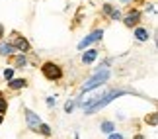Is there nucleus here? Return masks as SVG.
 <instances>
[{
	"label": "nucleus",
	"instance_id": "ddd939ff",
	"mask_svg": "<svg viewBox=\"0 0 158 139\" xmlns=\"http://www.w3.org/2000/svg\"><path fill=\"white\" fill-rule=\"evenodd\" d=\"M37 131H39L41 135H45V137H49V135H51V128H49V125H47V124H43V122L39 124V128H37Z\"/></svg>",
	"mask_w": 158,
	"mask_h": 139
},
{
	"label": "nucleus",
	"instance_id": "20e7f679",
	"mask_svg": "<svg viewBox=\"0 0 158 139\" xmlns=\"http://www.w3.org/2000/svg\"><path fill=\"white\" fill-rule=\"evenodd\" d=\"M14 49H18V51H22V53H26V51H29V41L23 37V35H20V33H12V43H10Z\"/></svg>",
	"mask_w": 158,
	"mask_h": 139
},
{
	"label": "nucleus",
	"instance_id": "9d476101",
	"mask_svg": "<svg viewBox=\"0 0 158 139\" xmlns=\"http://www.w3.org/2000/svg\"><path fill=\"white\" fill-rule=\"evenodd\" d=\"M135 37H137L139 41H147V39H148V29L137 28V29H135Z\"/></svg>",
	"mask_w": 158,
	"mask_h": 139
},
{
	"label": "nucleus",
	"instance_id": "2eb2a0df",
	"mask_svg": "<svg viewBox=\"0 0 158 139\" xmlns=\"http://www.w3.org/2000/svg\"><path fill=\"white\" fill-rule=\"evenodd\" d=\"M26 63H27L26 55H20V57L16 59V67H26Z\"/></svg>",
	"mask_w": 158,
	"mask_h": 139
},
{
	"label": "nucleus",
	"instance_id": "f3484780",
	"mask_svg": "<svg viewBox=\"0 0 158 139\" xmlns=\"http://www.w3.org/2000/svg\"><path fill=\"white\" fill-rule=\"evenodd\" d=\"M147 124L156 125V114H150V116H147Z\"/></svg>",
	"mask_w": 158,
	"mask_h": 139
},
{
	"label": "nucleus",
	"instance_id": "aec40b11",
	"mask_svg": "<svg viewBox=\"0 0 158 139\" xmlns=\"http://www.w3.org/2000/svg\"><path fill=\"white\" fill-rule=\"evenodd\" d=\"M109 139H123L119 133H109Z\"/></svg>",
	"mask_w": 158,
	"mask_h": 139
},
{
	"label": "nucleus",
	"instance_id": "4468645a",
	"mask_svg": "<svg viewBox=\"0 0 158 139\" xmlns=\"http://www.w3.org/2000/svg\"><path fill=\"white\" fill-rule=\"evenodd\" d=\"M113 129H115V125L111 122H104V124H102V131H106V133H111Z\"/></svg>",
	"mask_w": 158,
	"mask_h": 139
},
{
	"label": "nucleus",
	"instance_id": "a211bd4d",
	"mask_svg": "<svg viewBox=\"0 0 158 139\" xmlns=\"http://www.w3.org/2000/svg\"><path fill=\"white\" fill-rule=\"evenodd\" d=\"M12 76H14V69H6L4 71V78H8V80H10Z\"/></svg>",
	"mask_w": 158,
	"mask_h": 139
},
{
	"label": "nucleus",
	"instance_id": "b1692460",
	"mask_svg": "<svg viewBox=\"0 0 158 139\" xmlns=\"http://www.w3.org/2000/svg\"><path fill=\"white\" fill-rule=\"evenodd\" d=\"M121 2H125V4H127V2H131V0H121Z\"/></svg>",
	"mask_w": 158,
	"mask_h": 139
},
{
	"label": "nucleus",
	"instance_id": "dca6fc26",
	"mask_svg": "<svg viewBox=\"0 0 158 139\" xmlns=\"http://www.w3.org/2000/svg\"><path fill=\"white\" fill-rule=\"evenodd\" d=\"M6 110H8V102H6L4 98H0V114H4Z\"/></svg>",
	"mask_w": 158,
	"mask_h": 139
},
{
	"label": "nucleus",
	"instance_id": "f257e3e1",
	"mask_svg": "<svg viewBox=\"0 0 158 139\" xmlns=\"http://www.w3.org/2000/svg\"><path fill=\"white\" fill-rule=\"evenodd\" d=\"M129 92H131V90H109V92L104 94V96H98V98L86 100V104H84V114H86V116H90V114L100 112L102 108H106L111 100L119 98V96H123V94H129Z\"/></svg>",
	"mask_w": 158,
	"mask_h": 139
},
{
	"label": "nucleus",
	"instance_id": "1a4fd4ad",
	"mask_svg": "<svg viewBox=\"0 0 158 139\" xmlns=\"http://www.w3.org/2000/svg\"><path fill=\"white\" fill-rule=\"evenodd\" d=\"M98 53H100L98 49H88V51L82 55V63H84V65L94 63V61H96V57H98Z\"/></svg>",
	"mask_w": 158,
	"mask_h": 139
},
{
	"label": "nucleus",
	"instance_id": "f03ea898",
	"mask_svg": "<svg viewBox=\"0 0 158 139\" xmlns=\"http://www.w3.org/2000/svg\"><path fill=\"white\" fill-rule=\"evenodd\" d=\"M100 69H102V67H100ZM107 78H109V71H107V69L98 71L92 78H88V80L82 84V92H88V90H94V88L102 86V84H106V82H107Z\"/></svg>",
	"mask_w": 158,
	"mask_h": 139
},
{
	"label": "nucleus",
	"instance_id": "4be33fe9",
	"mask_svg": "<svg viewBox=\"0 0 158 139\" xmlns=\"http://www.w3.org/2000/svg\"><path fill=\"white\" fill-rule=\"evenodd\" d=\"M2 37H4V26L0 24V39H2Z\"/></svg>",
	"mask_w": 158,
	"mask_h": 139
},
{
	"label": "nucleus",
	"instance_id": "5701e85b",
	"mask_svg": "<svg viewBox=\"0 0 158 139\" xmlns=\"http://www.w3.org/2000/svg\"><path fill=\"white\" fill-rule=\"evenodd\" d=\"M4 122V118H2V114H0V124H2Z\"/></svg>",
	"mask_w": 158,
	"mask_h": 139
},
{
	"label": "nucleus",
	"instance_id": "39448f33",
	"mask_svg": "<svg viewBox=\"0 0 158 139\" xmlns=\"http://www.w3.org/2000/svg\"><path fill=\"white\" fill-rule=\"evenodd\" d=\"M102 37H104V29H96V32H92V33L88 35V37H84L80 43H78V49H84V47H88L90 43L102 41Z\"/></svg>",
	"mask_w": 158,
	"mask_h": 139
},
{
	"label": "nucleus",
	"instance_id": "f8f14e48",
	"mask_svg": "<svg viewBox=\"0 0 158 139\" xmlns=\"http://www.w3.org/2000/svg\"><path fill=\"white\" fill-rule=\"evenodd\" d=\"M8 86H10L12 90H20V88L26 86V80H23V78H16V80H10Z\"/></svg>",
	"mask_w": 158,
	"mask_h": 139
},
{
	"label": "nucleus",
	"instance_id": "423d86ee",
	"mask_svg": "<svg viewBox=\"0 0 158 139\" xmlns=\"http://www.w3.org/2000/svg\"><path fill=\"white\" fill-rule=\"evenodd\" d=\"M26 112V122H27V125H29V129H37L39 128V124H41V119H39V116L35 112H31V110H23Z\"/></svg>",
	"mask_w": 158,
	"mask_h": 139
},
{
	"label": "nucleus",
	"instance_id": "0eeeda50",
	"mask_svg": "<svg viewBox=\"0 0 158 139\" xmlns=\"http://www.w3.org/2000/svg\"><path fill=\"white\" fill-rule=\"evenodd\" d=\"M102 12H104V14L107 16V18H111V20H121V12L117 10V8H113L111 4H104V8H102Z\"/></svg>",
	"mask_w": 158,
	"mask_h": 139
},
{
	"label": "nucleus",
	"instance_id": "7ed1b4c3",
	"mask_svg": "<svg viewBox=\"0 0 158 139\" xmlns=\"http://www.w3.org/2000/svg\"><path fill=\"white\" fill-rule=\"evenodd\" d=\"M41 72H43V76L47 80H60L63 78V69L59 67V65L55 63H43V67H41Z\"/></svg>",
	"mask_w": 158,
	"mask_h": 139
},
{
	"label": "nucleus",
	"instance_id": "6ab92c4d",
	"mask_svg": "<svg viewBox=\"0 0 158 139\" xmlns=\"http://www.w3.org/2000/svg\"><path fill=\"white\" fill-rule=\"evenodd\" d=\"M74 106H76V102H69V104L64 106V110L66 112H72V110H74Z\"/></svg>",
	"mask_w": 158,
	"mask_h": 139
},
{
	"label": "nucleus",
	"instance_id": "9b49d317",
	"mask_svg": "<svg viewBox=\"0 0 158 139\" xmlns=\"http://www.w3.org/2000/svg\"><path fill=\"white\" fill-rule=\"evenodd\" d=\"M14 47H12L10 43H0V53H2V55H6V57H8V55H14Z\"/></svg>",
	"mask_w": 158,
	"mask_h": 139
},
{
	"label": "nucleus",
	"instance_id": "6e6552de",
	"mask_svg": "<svg viewBox=\"0 0 158 139\" xmlns=\"http://www.w3.org/2000/svg\"><path fill=\"white\" fill-rule=\"evenodd\" d=\"M139 20H141V12H137V10H135V12H131V14L127 16L123 22H125V26H127V28H133V26H137V24H139Z\"/></svg>",
	"mask_w": 158,
	"mask_h": 139
},
{
	"label": "nucleus",
	"instance_id": "412c9836",
	"mask_svg": "<svg viewBox=\"0 0 158 139\" xmlns=\"http://www.w3.org/2000/svg\"><path fill=\"white\" fill-rule=\"evenodd\" d=\"M53 104H57V100H55V98H47V106H53Z\"/></svg>",
	"mask_w": 158,
	"mask_h": 139
}]
</instances>
